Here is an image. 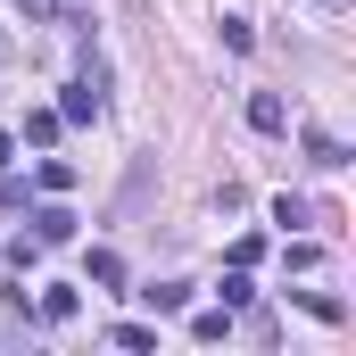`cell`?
<instances>
[{
  "label": "cell",
  "instance_id": "obj_8",
  "mask_svg": "<svg viewBox=\"0 0 356 356\" xmlns=\"http://www.w3.org/2000/svg\"><path fill=\"white\" fill-rule=\"evenodd\" d=\"M91 282L116 290V282H124V257H116V249H91Z\"/></svg>",
  "mask_w": 356,
  "mask_h": 356
},
{
  "label": "cell",
  "instance_id": "obj_10",
  "mask_svg": "<svg viewBox=\"0 0 356 356\" xmlns=\"http://www.w3.org/2000/svg\"><path fill=\"white\" fill-rule=\"evenodd\" d=\"M307 158H315V166H348V149H340L332 133H307Z\"/></svg>",
  "mask_w": 356,
  "mask_h": 356
},
{
  "label": "cell",
  "instance_id": "obj_15",
  "mask_svg": "<svg viewBox=\"0 0 356 356\" xmlns=\"http://www.w3.org/2000/svg\"><path fill=\"white\" fill-rule=\"evenodd\" d=\"M17 8H25L33 25H50V17H58V0H17Z\"/></svg>",
  "mask_w": 356,
  "mask_h": 356
},
{
  "label": "cell",
  "instance_id": "obj_6",
  "mask_svg": "<svg viewBox=\"0 0 356 356\" xmlns=\"http://www.w3.org/2000/svg\"><path fill=\"white\" fill-rule=\"evenodd\" d=\"M298 307H307V315H315V323H348V307H340V298H332V290H298Z\"/></svg>",
  "mask_w": 356,
  "mask_h": 356
},
{
  "label": "cell",
  "instance_id": "obj_17",
  "mask_svg": "<svg viewBox=\"0 0 356 356\" xmlns=\"http://www.w3.org/2000/svg\"><path fill=\"white\" fill-rule=\"evenodd\" d=\"M315 8H332V0H315Z\"/></svg>",
  "mask_w": 356,
  "mask_h": 356
},
{
  "label": "cell",
  "instance_id": "obj_16",
  "mask_svg": "<svg viewBox=\"0 0 356 356\" xmlns=\"http://www.w3.org/2000/svg\"><path fill=\"white\" fill-rule=\"evenodd\" d=\"M8 158H17V141H8V133H0V166H8Z\"/></svg>",
  "mask_w": 356,
  "mask_h": 356
},
{
  "label": "cell",
  "instance_id": "obj_1",
  "mask_svg": "<svg viewBox=\"0 0 356 356\" xmlns=\"http://www.w3.org/2000/svg\"><path fill=\"white\" fill-rule=\"evenodd\" d=\"M33 241H42V249L75 241V216H67V207H33Z\"/></svg>",
  "mask_w": 356,
  "mask_h": 356
},
{
  "label": "cell",
  "instance_id": "obj_2",
  "mask_svg": "<svg viewBox=\"0 0 356 356\" xmlns=\"http://www.w3.org/2000/svg\"><path fill=\"white\" fill-rule=\"evenodd\" d=\"M191 340H207V348L232 340V307H199V315H191Z\"/></svg>",
  "mask_w": 356,
  "mask_h": 356
},
{
  "label": "cell",
  "instance_id": "obj_3",
  "mask_svg": "<svg viewBox=\"0 0 356 356\" xmlns=\"http://www.w3.org/2000/svg\"><path fill=\"white\" fill-rule=\"evenodd\" d=\"M141 298H149V315H182L191 307V282H149Z\"/></svg>",
  "mask_w": 356,
  "mask_h": 356
},
{
  "label": "cell",
  "instance_id": "obj_9",
  "mask_svg": "<svg viewBox=\"0 0 356 356\" xmlns=\"http://www.w3.org/2000/svg\"><path fill=\"white\" fill-rule=\"evenodd\" d=\"M25 141H33V149L58 141V108H33V116H25Z\"/></svg>",
  "mask_w": 356,
  "mask_h": 356
},
{
  "label": "cell",
  "instance_id": "obj_13",
  "mask_svg": "<svg viewBox=\"0 0 356 356\" xmlns=\"http://www.w3.org/2000/svg\"><path fill=\"white\" fill-rule=\"evenodd\" d=\"M108 340H116V348H158V332H149V323H116Z\"/></svg>",
  "mask_w": 356,
  "mask_h": 356
},
{
  "label": "cell",
  "instance_id": "obj_12",
  "mask_svg": "<svg viewBox=\"0 0 356 356\" xmlns=\"http://www.w3.org/2000/svg\"><path fill=\"white\" fill-rule=\"evenodd\" d=\"M224 50H257V25L249 17H224Z\"/></svg>",
  "mask_w": 356,
  "mask_h": 356
},
{
  "label": "cell",
  "instance_id": "obj_5",
  "mask_svg": "<svg viewBox=\"0 0 356 356\" xmlns=\"http://www.w3.org/2000/svg\"><path fill=\"white\" fill-rule=\"evenodd\" d=\"M75 307H83L75 290H42V307H33V315H42V323H75Z\"/></svg>",
  "mask_w": 356,
  "mask_h": 356
},
{
  "label": "cell",
  "instance_id": "obj_7",
  "mask_svg": "<svg viewBox=\"0 0 356 356\" xmlns=\"http://www.w3.org/2000/svg\"><path fill=\"white\" fill-rule=\"evenodd\" d=\"M8 266H17V282H25V273L42 266V241H33V232H17V241H8Z\"/></svg>",
  "mask_w": 356,
  "mask_h": 356
},
{
  "label": "cell",
  "instance_id": "obj_14",
  "mask_svg": "<svg viewBox=\"0 0 356 356\" xmlns=\"http://www.w3.org/2000/svg\"><path fill=\"white\" fill-rule=\"evenodd\" d=\"M249 298H257V290H249V266H232L224 273V307H249Z\"/></svg>",
  "mask_w": 356,
  "mask_h": 356
},
{
  "label": "cell",
  "instance_id": "obj_11",
  "mask_svg": "<svg viewBox=\"0 0 356 356\" xmlns=\"http://www.w3.org/2000/svg\"><path fill=\"white\" fill-rule=\"evenodd\" d=\"M33 182H42V191H75V166H67V158H42V175H33Z\"/></svg>",
  "mask_w": 356,
  "mask_h": 356
},
{
  "label": "cell",
  "instance_id": "obj_4",
  "mask_svg": "<svg viewBox=\"0 0 356 356\" xmlns=\"http://www.w3.org/2000/svg\"><path fill=\"white\" fill-rule=\"evenodd\" d=\"M249 124H257V133H282V124H290V108H282L273 91H257V99H249Z\"/></svg>",
  "mask_w": 356,
  "mask_h": 356
}]
</instances>
